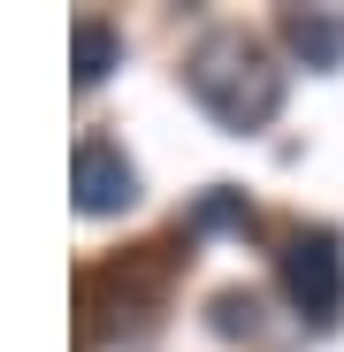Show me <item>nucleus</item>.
<instances>
[{
  "mask_svg": "<svg viewBox=\"0 0 344 352\" xmlns=\"http://www.w3.org/2000/svg\"><path fill=\"white\" fill-rule=\"evenodd\" d=\"M184 85L192 100L214 115L222 131H268L275 123V107H283V69H275V54L253 38V31H207L192 46V62H184Z\"/></svg>",
  "mask_w": 344,
  "mask_h": 352,
  "instance_id": "nucleus-1",
  "label": "nucleus"
},
{
  "mask_svg": "<svg viewBox=\"0 0 344 352\" xmlns=\"http://www.w3.org/2000/svg\"><path fill=\"white\" fill-rule=\"evenodd\" d=\"M283 291H291V307L314 329H329L344 314V245L329 230H299V238L283 245Z\"/></svg>",
  "mask_w": 344,
  "mask_h": 352,
  "instance_id": "nucleus-2",
  "label": "nucleus"
},
{
  "mask_svg": "<svg viewBox=\"0 0 344 352\" xmlns=\"http://www.w3.org/2000/svg\"><path fill=\"white\" fill-rule=\"evenodd\" d=\"M69 176H77V214H123L138 199V168L123 161L115 138H77Z\"/></svg>",
  "mask_w": 344,
  "mask_h": 352,
  "instance_id": "nucleus-3",
  "label": "nucleus"
},
{
  "mask_svg": "<svg viewBox=\"0 0 344 352\" xmlns=\"http://www.w3.org/2000/svg\"><path fill=\"white\" fill-rule=\"evenodd\" d=\"M283 38H291V54L306 69H336L344 62V16H329V8H291L283 16Z\"/></svg>",
  "mask_w": 344,
  "mask_h": 352,
  "instance_id": "nucleus-4",
  "label": "nucleus"
},
{
  "mask_svg": "<svg viewBox=\"0 0 344 352\" xmlns=\"http://www.w3.org/2000/svg\"><path fill=\"white\" fill-rule=\"evenodd\" d=\"M115 54H123V38H115L100 16H77V92H92L115 69Z\"/></svg>",
  "mask_w": 344,
  "mask_h": 352,
  "instance_id": "nucleus-5",
  "label": "nucleus"
},
{
  "mask_svg": "<svg viewBox=\"0 0 344 352\" xmlns=\"http://www.w3.org/2000/svg\"><path fill=\"white\" fill-rule=\"evenodd\" d=\"M192 222H199V230H253V207H245V192L214 184V192L192 207Z\"/></svg>",
  "mask_w": 344,
  "mask_h": 352,
  "instance_id": "nucleus-6",
  "label": "nucleus"
}]
</instances>
